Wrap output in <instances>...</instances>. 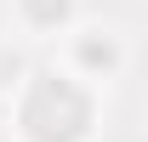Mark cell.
Wrapping results in <instances>:
<instances>
[{
	"mask_svg": "<svg viewBox=\"0 0 148 142\" xmlns=\"http://www.w3.org/2000/svg\"><path fill=\"white\" fill-rule=\"evenodd\" d=\"M103 125V91L80 80L63 63H29L6 97V131L12 142H97Z\"/></svg>",
	"mask_w": 148,
	"mask_h": 142,
	"instance_id": "1",
	"label": "cell"
},
{
	"mask_svg": "<svg viewBox=\"0 0 148 142\" xmlns=\"http://www.w3.org/2000/svg\"><path fill=\"white\" fill-rule=\"evenodd\" d=\"M63 40V68H74L80 80H91L97 91L103 85H114L120 74H125V63H131V46H125V34L120 29H108V23H74L69 34H57Z\"/></svg>",
	"mask_w": 148,
	"mask_h": 142,
	"instance_id": "2",
	"label": "cell"
},
{
	"mask_svg": "<svg viewBox=\"0 0 148 142\" xmlns=\"http://www.w3.org/2000/svg\"><path fill=\"white\" fill-rule=\"evenodd\" d=\"M6 17L23 40H57L80 23V0H6Z\"/></svg>",
	"mask_w": 148,
	"mask_h": 142,
	"instance_id": "3",
	"label": "cell"
}]
</instances>
